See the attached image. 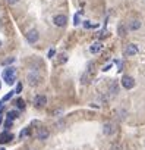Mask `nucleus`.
I'll use <instances>...</instances> for the list:
<instances>
[{
	"label": "nucleus",
	"mask_w": 145,
	"mask_h": 150,
	"mask_svg": "<svg viewBox=\"0 0 145 150\" xmlns=\"http://www.w3.org/2000/svg\"><path fill=\"white\" fill-rule=\"evenodd\" d=\"M3 79H5V82L8 85H12L15 82V79H16V71H15V68H12V66L6 68L3 71Z\"/></svg>",
	"instance_id": "obj_1"
},
{
	"label": "nucleus",
	"mask_w": 145,
	"mask_h": 150,
	"mask_svg": "<svg viewBox=\"0 0 145 150\" xmlns=\"http://www.w3.org/2000/svg\"><path fill=\"white\" fill-rule=\"evenodd\" d=\"M122 87H123V88H126V90L133 88V87H135V79H133L132 77H129V75L122 77Z\"/></svg>",
	"instance_id": "obj_2"
},
{
	"label": "nucleus",
	"mask_w": 145,
	"mask_h": 150,
	"mask_svg": "<svg viewBox=\"0 0 145 150\" xmlns=\"http://www.w3.org/2000/svg\"><path fill=\"white\" fill-rule=\"evenodd\" d=\"M27 79H28V84L30 85H32V87H35V85H38L40 84V75L37 74V72H30L28 75H27Z\"/></svg>",
	"instance_id": "obj_3"
},
{
	"label": "nucleus",
	"mask_w": 145,
	"mask_h": 150,
	"mask_svg": "<svg viewBox=\"0 0 145 150\" xmlns=\"http://www.w3.org/2000/svg\"><path fill=\"white\" fill-rule=\"evenodd\" d=\"M45 104H47V97L44 94L35 96V99H34V106L35 108H44Z\"/></svg>",
	"instance_id": "obj_4"
},
{
	"label": "nucleus",
	"mask_w": 145,
	"mask_h": 150,
	"mask_svg": "<svg viewBox=\"0 0 145 150\" xmlns=\"http://www.w3.org/2000/svg\"><path fill=\"white\" fill-rule=\"evenodd\" d=\"M38 37H40V34H38L37 30H30L27 32V40H28V43H31V44H34V43L38 41Z\"/></svg>",
	"instance_id": "obj_5"
},
{
	"label": "nucleus",
	"mask_w": 145,
	"mask_h": 150,
	"mask_svg": "<svg viewBox=\"0 0 145 150\" xmlns=\"http://www.w3.org/2000/svg\"><path fill=\"white\" fill-rule=\"evenodd\" d=\"M66 22H67V18H66L65 15H56V16L53 18V24H54L56 27H65Z\"/></svg>",
	"instance_id": "obj_6"
},
{
	"label": "nucleus",
	"mask_w": 145,
	"mask_h": 150,
	"mask_svg": "<svg viewBox=\"0 0 145 150\" xmlns=\"http://www.w3.org/2000/svg\"><path fill=\"white\" fill-rule=\"evenodd\" d=\"M138 52H139L138 46H136V44H133V43H131V44H128V46H126L125 55H126V56H135V55H138Z\"/></svg>",
	"instance_id": "obj_7"
},
{
	"label": "nucleus",
	"mask_w": 145,
	"mask_h": 150,
	"mask_svg": "<svg viewBox=\"0 0 145 150\" xmlns=\"http://www.w3.org/2000/svg\"><path fill=\"white\" fill-rule=\"evenodd\" d=\"M12 138H13V135H12L10 133H8V131H5V133H2V134H0V143H2V144H5V143H9Z\"/></svg>",
	"instance_id": "obj_8"
},
{
	"label": "nucleus",
	"mask_w": 145,
	"mask_h": 150,
	"mask_svg": "<svg viewBox=\"0 0 145 150\" xmlns=\"http://www.w3.org/2000/svg\"><path fill=\"white\" fill-rule=\"evenodd\" d=\"M37 138H38V140H45V138H48V131L45 130V128H40V130L37 131Z\"/></svg>",
	"instance_id": "obj_9"
},
{
	"label": "nucleus",
	"mask_w": 145,
	"mask_h": 150,
	"mask_svg": "<svg viewBox=\"0 0 145 150\" xmlns=\"http://www.w3.org/2000/svg\"><path fill=\"white\" fill-rule=\"evenodd\" d=\"M101 49H103L101 43H94V44H91V47H89V52L91 53H98V52H101Z\"/></svg>",
	"instance_id": "obj_10"
},
{
	"label": "nucleus",
	"mask_w": 145,
	"mask_h": 150,
	"mask_svg": "<svg viewBox=\"0 0 145 150\" xmlns=\"http://www.w3.org/2000/svg\"><path fill=\"white\" fill-rule=\"evenodd\" d=\"M103 131H104V134H106V135H110V134H113V131H114L113 124H104Z\"/></svg>",
	"instance_id": "obj_11"
},
{
	"label": "nucleus",
	"mask_w": 145,
	"mask_h": 150,
	"mask_svg": "<svg viewBox=\"0 0 145 150\" xmlns=\"http://www.w3.org/2000/svg\"><path fill=\"white\" fill-rule=\"evenodd\" d=\"M129 28L131 30H139L141 28V22H139V21H136V19H133V21H131Z\"/></svg>",
	"instance_id": "obj_12"
},
{
	"label": "nucleus",
	"mask_w": 145,
	"mask_h": 150,
	"mask_svg": "<svg viewBox=\"0 0 145 150\" xmlns=\"http://www.w3.org/2000/svg\"><path fill=\"white\" fill-rule=\"evenodd\" d=\"M18 116H19V112H18V111H10V112H8V119H10V121L16 119Z\"/></svg>",
	"instance_id": "obj_13"
},
{
	"label": "nucleus",
	"mask_w": 145,
	"mask_h": 150,
	"mask_svg": "<svg viewBox=\"0 0 145 150\" xmlns=\"http://www.w3.org/2000/svg\"><path fill=\"white\" fill-rule=\"evenodd\" d=\"M30 134H31L30 128H23V130L19 133V137H21V138H25V137H27V135H30Z\"/></svg>",
	"instance_id": "obj_14"
},
{
	"label": "nucleus",
	"mask_w": 145,
	"mask_h": 150,
	"mask_svg": "<svg viewBox=\"0 0 145 150\" xmlns=\"http://www.w3.org/2000/svg\"><path fill=\"white\" fill-rule=\"evenodd\" d=\"M52 115H53V116H60V115H63V109H62V108L54 109V111L52 112Z\"/></svg>",
	"instance_id": "obj_15"
},
{
	"label": "nucleus",
	"mask_w": 145,
	"mask_h": 150,
	"mask_svg": "<svg viewBox=\"0 0 145 150\" xmlns=\"http://www.w3.org/2000/svg\"><path fill=\"white\" fill-rule=\"evenodd\" d=\"M16 106H18L19 109H23V108H25V102H23L22 99H18L16 100Z\"/></svg>",
	"instance_id": "obj_16"
},
{
	"label": "nucleus",
	"mask_w": 145,
	"mask_h": 150,
	"mask_svg": "<svg viewBox=\"0 0 145 150\" xmlns=\"http://www.w3.org/2000/svg\"><path fill=\"white\" fill-rule=\"evenodd\" d=\"M110 90H111L113 94H117V84L116 82H111V88Z\"/></svg>",
	"instance_id": "obj_17"
},
{
	"label": "nucleus",
	"mask_w": 145,
	"mask_h": 150,
	"mask_svg": "<svg viewBox=\"0 0 145 150\" xmlns=\"http://www.w3.org/2000/svg\"><path fill=\"white\" fill-rule=\"evenodd\" d=\"M13 93H15V91H10V93H8V94L3 97V102H8V100H10V99H12V96H13Z\"/></svg>",
	"instance_id": "obj_18"
},
{
	"label": "nucleus",
	"mask_w": 145,
	"mask_h": 150,
	"mask_svg": "<svg viewBox=\"0 0 145 150\" xmlns=\"http://www.w3.org/2000/svg\"><path fill=\"white\" fill-rule=\"evenodd\" d=\"M126 34V28L122 25V27H119V35H125Z\"/></svg>",
	"instance_id": "obj_19"
},
{
	"label": "nucleus",
	"mask_w": 145,
	"mask_h": 150,
	"mask_svg": "<svg viewBox=\"0 0 145 150\" xmlns=\"http://www.w3.org/2000/svg\"><path fill=\"white\" fill-rule=\"evenodd\" d=\"M10 126H12V121H10V119H6V122H5V128H6V130H9Z\"/></svg>",
	"instance_id": "obj_20"
},
{
	"label": "nucleus",
	"mask_w": 145,
	"mask_h": 150,
	"mask_svg": "<svg viewBox=\"0 0 145 150\" xmlns=\"http://www.w3.org/2000/svg\"><path fill=\"white\" fill-rule=\"evenodd\" d=\"M12 62H15V57H9V59H6V60L3 62V65H9V63H12Z\"/></svg>",
	"instance_id": "obj_21"
},
{
	"label": "nucleus",
	"mask_w": 145,
	"mask_h": 150,
	"mask_svg": "<svg viewBox=\"0 0 145 150\" xmlns=\"http://www.w3.org/2000/svg\"><path fill=\"white\" fill-rule=\"evenodd\" d=\"M22 91V84L21 82H18V85H16V90H15V93H21Z\"/></svg>",
	"instance_id": "obj_22"
},
{
	"label": "nucleus",
	"mask_w": 145,
	"mask_h": 150,
	"mask_svg": "<svg viewBox=\"0 0 145 150\" xmlns=\"http://www.w3.org/2000/svg\"><path fill=\"white\" fill-rule=\"evenodd\" d=\"M54 55H56V50H54V49H52L50 52H48V57H50V59H52V57H53Z\"/></svg>",
	"instance_id": "obj_23"
},
{
	"label": "nucleus",
	"mask_w": 145,
	"mask_h": 150,
	"mask_svg": "<svg viewBox=\"0 0 145 150\" xmlns=\"http://www.w3.org/2000/svg\"><path fill=\"white\" fill-rule=\"evenodd\" d=\"M6 2H8L9 5H12V6H13V5H16V3L19 2V0H6Z\"/></svg>",
	"instance_id": "obj_24"
},
{
	"label": "nucleus",
	"mask_w": 145,
	"mask_h": 150,
	"mask_svg": "<svg viewBox=\"0 0 145 150\" xmlns=\"http://www.w3.org/2000/svg\"><path fill=\"white\" fill-rule=\"evenodd\" d=\"M74 24H75V25H78V24H79V18H78V16H75V18H74Z\"/></svg>",
	"instance_id": "obj_25"
},
{
	"label": "nucleus",
	"mask_w": 145,
	"mask_h": 150,
	"mask_svg": "<svg viewBox=\"0 0 145 150\" xmlns=\"http://www.w3.org/2000/svg\"><path fill=\"white\" fill-rule=\"evenodd\" d=\"M110 68H111V63H110V65H106V66H104V68H103V71H104V72H106V71H109V69H110Z\"/></svg>",
	"instance_id": "obj_26"
},
{
	"label": "nucleus",
	"mask_w": 145,
	"mask_h": 150,
	"mask_svg": "<svg viewBox=\"0 0 145 150\" xmlns=\"http://www.w3.org/2000/svg\"><path fill=\"white\" fill-rule=\"evenodd\" d=\"M0 150H5V147H0Z\"/></svg>",
	"instance_id": "obj_27"
},
{
	"label": "nucleus",
	"mask_w": 145,
	"mask_h": 150,
	"mask_svg": "<svg viewBox=\"0 0 145 150\" xmlns=\"http://www.w3.org/2000/svg\"><path fill=\"white\" fill-rule=\"evenodd\" d=\"M0 47H2V41H0Z\"/></svg>",
	"instance_id": "obj_28"
},
{
	"label": "nucleus",
	"mask_w": 145,
	"mask_h": 150,
	"mask_svg": "<svg viewBox=\"0 0 145 150\" xmlns=\"http://www.w3.org/2000/svg\"><path fill=\"white\" fill-rule=\"evenodd\" d=\"M28 150H34V149H28Z\"/></svg>",
	"instance_id": "obj_29"
}]
</instances>
